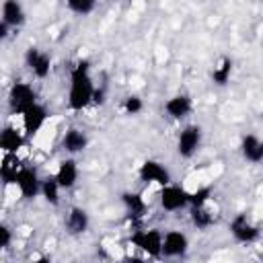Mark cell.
Listing matches in <instances>:
<instances>
[{
    "instance_id": "6da1fadb",
    "label": "cell",
    "mask_w": 263,
    "mask_h": 263,
    "mask_svg": "<svg viewBox=\"0 0 263 263\" xmlns=\"http://www.w3.org/2000/svg\"><path fill=\"white\" fill-rule=\"evenodd\" d=\"M95 97V84L90 78V64L88 60H78L76 66L70 70V92H68V107L72 111H82Z\"/></svg>"
},
{
    "instance_id": "7a4b0ae2",
    "label": "cell",
    "mask_w": 263,
    "mask_h": 263,
    "mask_svg": "<svg viewBox=\"0 0 263 263\" xmlns=\"http://www.w3.org/2000/svg\"><path fill=\"white\" fill-rule=\"evenodd\" d=\"M132 245H136L140 251L148 253L150 257H160L162 255V234L156 228L150 230H136L129 236Z\"/></svg>"
},
{
    "instance_id": "3957f363",
    "label": "cell",
    "mask_w": 263,
    "mask_h": 263,
    "mask_svg": "<svg viewBox=\"0 0 263 263\" xmlns=\"http://www.w3.org/2000/svg\"><path fill=\"white\" fill-rule=\"evenodd\" d=\"M33 103H37L35 90L31 84L27 82H14L10 92H8V105L14 113H23L27 107H31Z\"/></svg>"
},
{
    "instance_id": "277c9868",
    "label": "cell",
    "mask_w": 263,
    "mask_h": 263,
    "mask_svg": "<svg viewBox=\"0 0 263 263\" xmlns=\"http://www.w3.org/2000/svg\"><path fill=\"white\" fill-rule=\"evenodd\" d=\"M160 205L166 212H179L189 205V193L179 185H164L160 191Z\"/></svg>"
},
{
    "instance_id": "5b68a950",
    "label": "cell",
    "mask_w": 263,
    "mask_h": 263,
    "mask_svg": "<svg viewBox=\"0 0 263 263\" xmlns=\"http://www.w3.org/2000/svg\"><path fill=\"white\" fill-rule=\"evenodd\" d=\"M201 144V127L199 125H187L181 129L177 140V152L183 158H191Z\"/></svg>"
},
{
    "instance_id": "8992f818",
    "label": "cell",
    "mask_w": 263,
    "mask_h": 263,
    "mask_svg": "<svg viewBox=\"0 0 263 263\" xmlns=\"http://www.w3.org/2000/svg\"><path fill=\"white\" fill-rule=\"evenodd\" d=\"M16 187L21 191V195L25 199H33L37 193H41V181H39V175L35 168L31 166H21L18 175H16Z\"/></svg>"
},
{
    "instance_id": "52a82bcc",
    "label": "cell",
    "mask_w": 263,
    "mask_h": 263,
    "mask_svg": "<svg viewBox=\"0 0 263 263\" xmlns=\"http://www.w3.org/2000/svg\"><path fill=\"white\" fill-rule=\"evenodd\" d=\"M140 179L144 183H158V185H168L171 183V173L164 168V164H160L158 160H144L140 164V171H138Z\"/></svg>"
},
{
    "instance_id": "ba28073f",
    "label": "cell",
    "mask_w": 263,
    "mask_h": 263,
    "mask_svg": "<svg viewBox=\"0 0 263 263\" xmlns=\"http://www.w3.org/2000/svg\"><path fill=\"white\" fill-rule=\"evenodd\" d=\"M21 115H23V127H25V134H27V136H35V134L43 127V123H45V119H47V111H45V107L39 105V103H33V105L27 107Z\"/></svg>"
},
{
    "instance_id": "9c48e42d",
    "label": "cell",
    "mask_w": 263,
    "mask_h": 263,
    "mask_svg": "<svg viewBox=\"0 0 263 263\" xmlns=\"http://www.w3.org/2000/svg\"><path fill=\"white\" fill-rule=\"evenodd\" d=\"M187 247H189V240L179 230H168L162 236V255L164 257H181L187 253Z\"/></svg>"
},
{
    "instance_id": "30bf717a",
    "label": "cell",
    "mask_w": 263,
    "mask_h": 263,
    "mask_svg": "<svg viewBox=\"0 0 263 263\" xmlns=\"http://www.w3.org/2000/svg\"><path fill=\"white\" fill-rule=\"evenodd\" d=\"M25 62L29 66V70L37 76V78H45L49 74V68H51V60L45 51L37 49V47H29L27 53H25Z\"/></svg>"
},
{
    "instance_id": "8fae6325",
    "label": "cell",
    "mask_w": 263,
    "mask_h": 263,
    "mask_svg": "<svg viewBox=\"0 0 263 263\" xmlns=\"http://www.w3.org/2000/svg\"><path fill=\"white\" fill-rule=\"evenodd\" d=\"M230 232H232V236H234L238 242H253V240H257V236H259V228L253 226V224L247 220L245 214L234 216V220L230 222Z\"/></svg>"
},
{
    "instance_id": "7c38bea8",
    "label": "cell",
    "mask_w": 263,
    "mask_h": 263,
    "mask_svg": "<svg viewBox=\"0 0 263 263\" xmlns=\"http://www.w3.org/2000/svg\"><path fill=\"white\" fill-rule=\"evenodd\" d=\"M55 179H58V183H60L62 189L74 187V183H76V179H78V164H76V160H72V158L62 160L60 166H58Z\"/></svg>"
},
{
    "instance_id": "4fadbf2b",
    "label": "cell",
    "mask_w": 263,
    "mask_h": 263,
    "mask_svg": "<svg viewBox=\"0 0 263 263\" xmlns=\"http://www.w3.org/2000/svg\"><path fill=\"white\" fill-rule=\"evenodd\" d=\"M240 152L249 162H261L263 160V142L257 136L249 134L240 142Z\"/></svg>"
},
{
    "instance_id": "5bb4252c",
    "label": "cell",
    "mask_w": 263,
    "mask_h": 263,
    "mask_svg": "<svg viewBox=\"0 0 263 263\" xmlns=\"http://www.w3.org/2000/svg\"><path fill=\"white\" fill-rule=\"evenodd\" d=\"M164 111L173 119H183L191 111V99L187 95H175L164 103Z\"/></svg>"
},
{
    "instance_id": "9a60e30c",
    "label": "cell",
    "mask_w": 263,
    "mask_h": 263,
    "mask_svg": "<svg viewBox=\"0 0 263 263\" xmlns=\"http://www.w3.org/2000/svg\"><path fill=\"white\" fill-rule=\"evenodd\" d=\"M25 144V138L21 132H16L14 127H4L2 134H0V148L4 152H10V154H16Z\"/></svg>"
},
{
    "instance_id": "2e32d148",
    "label": "cell",
    "mask_w": 263,
    "mask_h": 263,
    "mask_svg": "<svg viewBox=\"0 0 263 263\" xmlns=\"http://www.w3.org/2000/svg\"><path fill=\"white\" fill-rule=\"evenodd\" d=\"M2 21L10 27H18L25 23V10L18 0H4L2 4Z\"/></svg>"
},
{
    "instance_id": "e0dca14e",
    "label": "cell",
    "mask_w": 263,
    "mask_h": 263,
    "mask_svg": "<svg viewBox=\"0 0 263 263\" xmlns=\"http://www.w3.org/2000/svg\"><path fill=\"white\" fill-rule=\"evenodd\" d=\"M86 144H88V138L80 132V129H68L66 134H64V138H62V146H64V150L66 152H70V154H76V152H82L84 148H86Z\"/></svg>"
},
{
    "instance_id": "ac0fdd59",
    "label": "cell",
    "mask_w": 263,
    "mask_h": 263,
    "mask_svg": "<svg viewBox=\"0 0 263 263\" xmlns=\"http://www.w3.org/2000/svg\"><path fill=\"white\" fill-rule=\"evenodd\" d=\"M21 171V162L14 154L10 152H4V158H2V164H0V177L4 181V185H10L16 181V175Z\"/></svg>"
},
{
    "instance_id": "d6986e66",
    "label": "cell",
    "mask_w": 263,
    "mask_h": 263,
    "mask_svg": "<svg viewBox=\"0 0 263 263\" xmlns=\"http://www.w3.org/2000/svg\"><path fill=\"white\" fill-rule=\"evenodd\" d=\"M66 226L72 234H82L86 232L88 228V214L82 210V208H72L70 214H68V220H66Z\"/></svg>"
},
{
    "instance_id": "ffe728a7",
    "label": "cell",
    "mask_w": 263,
    "mask_h": 263,
    "mask_svg": "<svg viewBox=\"0 0 263 263\" xmlns=\"http://www.w3.org/2000/svg\"><path fill=\"white\" fill-rule=\"evenodd\" d=\"M121 201H123V205L127 208V212H129L132 218L144 216V212H146V208H148L146 201H144V197H142L140 193H134V191L121 193Z\"/></svg>"
},
{
    "instance_id": "44dd1931",
    "label": "cell",
    "mask_w": 263,
    "mask_h": 263,
    "mask_svg": "<svg viewBox=\"0 0 263 263\" xmlns=\"http://www.w3.org/2000/svg\"><path fill=\"white\" fill-rule=\"evenodd\" d=\"M191 222L199 230H205L214 224V216L203 208V205H191Z\"/></svg>"
},
{
    "instance_id": "7402d4cb",
    "label": "cell",
    "mask_w": 263,
    "mask_h": 263,
    "mask_svg": "<svg viewBox=\"0 0 263 263\" xmlns=\"http://www.w3.org/2000/svg\"><path fill=\"white\" fill-rule=\"evenodd\" d=\"M60 183H58V179L55 177H49V179H45V181H41V193H43V197L51 203V205H55L58 201H60Z\"/></svg>"
},
{
    "instance_id": "603a6c76",
    "label": "cell",
    "mask_w": 263,
    "mask_h": 263,
    "mask_svg": "<svg viewBox=\"0 0 263 263\" xmlns=\"http://www.w3.org/2000/svg\"><path fill=\"white\" fill-rule=\"evenodd\" d=\"M230 72H232V60L224 58V60L220 62V66L214 68V72H212V80H214L218 86H224V84L230 80Z\"/></svg>"
},
{
    "instance_id": "cb8c5ba5",
    "label": "cell",
    "mask_w": 263,
    "mask_h": 263,
    "mask_svg": "<svg viewBox=\"0 0 263 263\" xmlns=\"http://www.w3.org/2000/svg\"><path fill=\"white\" fill-rule=\"evenodd\" d=\"M66 4H68V8H70L72 12H76V14H88V12L95 8L97 0H66Z\"/></svg>"
},
{
    "instance_id": "d4e9b609",
    "label": "cell",
    "mask_w": 263,
    "mask_h": 263,
    "mask_svg": "<svg viewBox=\"0 0 263 263\" xmlns=\"http://www.w3.org/2000/svg\"><path fill=\"white\" fill-rule=\"evenodd\" d=\"M210 187H199L197 191L189 193V205H205V201L210 199Z\"/></svg>"
},
{
    "instance_id": "484cf974",
    "label": "cell",
    "mask_w": 263,
    "mask_h": 263,
    "mask_svg": "<svg viewBox=\"0 0 263 263\" xmlns=\"http://www.w3.org/2000/svg\"><path fill=\"white\" fill-rule=\"evenodd\" d=\"M142 107H144V105H142V99H140V97H134V95H132V97H127V99L123 101V109H125L127 115H136V113H140Z\"/></svg>"
},
{
    "instance_id": "4316f807",
    "label": "cell",
    "mask_w": 263,
    "mask_h": 263,
    "mask_svg": "<svg viewBox=\"0 0 263 263\" xmlns=\"http://www.w3.org/2000/svg\"><path fill=\"white\" fill-rule=\"evenodd\" d=\"M10 242H12V232H10L8 226L2 224V226H0V249H8Z\"/></svg>"
},
{
    "instance_id": "83f0119b",
    "label": "cell",
    "mask_w": 263,
    "mask_h": 263,
    "mask_svg": "<svg viewBox=\"0 0 263 263\" xmlns=\"http://www.w3.org/2000/svg\"><path fill=\"white\" fill-rule=\"evenodd\" d=\"M8 27H10L8 23H4V21L0 23V37H2V39H4L6 35H8Z\"/></svg>"
},
{
    "instance_id": "f1b7e54d",
    "label": "cell",
    "mask_w": 263,
    "mask_h": 263,
    "mask_svg": "<svg viewBox=\"0 0 263 263\" xmlns=\"http://www.w3.org/2000/svg\"><path fill=\"white\" fill-rule=\"evenodd\" d=\"M103 97H105V92H103V90H95V97H92V101H95V103H99V105H101V103H103V101H105V99H103Z\"/></svg>"
}]
</instances>
